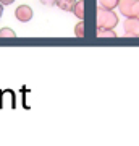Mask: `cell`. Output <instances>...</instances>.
<instances>
[{
  "mask_svg": "<svg viewBox=\"0 0 139 146\" xmlns=\"http://www.w3.org/2000/svg\"><path fill=\"white\" fill-rule=\"evenodd\" d=\"M73 13L79 18V20H84V0H78L76 5H74V8H73Z\"/></svg>",
  "mask_w": 139,
  "mask_h": 146,
  "instance_id": "52a82bcc",
  "label": "cell"
},
{
  "mask_svg": "<svg viewBox=\"0 0 139 146\" xmlns=\"http://www.w3.org/2000/svg\"><path fill=\"white\" fill-rule=\"evenodd\" d=\"M13 2H15V0H0V3H2V5H11Z\"/></svg>",
  "mask_w": 139,
  "mask_h": 146,
  "instance_id": "4fadbf2b",
  "label": "cell"
},
{
  "mask_svg": "<svg viewBox=\"0 0 139 146\" xmlns=\"http://www.w3.org/2000/svg\"><path fill=\"white\" fill-rule=\"evenodd\" d=\"M97 37L100 39H115L117 37V33L115 29H108V28H97Z\"/></svg>",
  "mask_w": 139,
  "mask_h": 146,
  "instance_id": "5b68a950",
  "label": "cell"
},
{
  "mask_svg": "<svg viewBox=\"0 0 139 146\" xmlns=\"http://www.w3.org/2000/svg\"><path fill=\"white\" fill-rule=\"evenodd\" d=\"M42 5H45V7H53L55 3H57V0H39Z\"/></svg>",
  "mask_w": 139,
  "mask_h": 146,
  "instance_id": "8fae6325",
  "label": "cell"
},
{
  "mask_svg": "<svg viewBox=\"0 0 139 146\" xmlns=\"http://www.w3.org/2000/svg\"><path fill=\"white\" fill-rule=\"evenodd\" d=\"M118 2L120 0H99V5L107 8V10H113L118 7Z\"/></svg>",
  "mask_w": 139,
  "mask_h": 146,
  "instance_id": "ba28073f",
  "label": "cell"
},
{
  "mask_svg": "<svg viewBox=\"0 0 139 146\" xmlns=\"http://www.w3.org/2000/svg\"><path fill=\"white\" fill-rule=\"evenodd\" d=\"M123 29H125V34L128 37H138L139 36V18H136V16L126 18L125 25H123Z\"/></svg>",
  "mask_w": 139,
  "mask_h": 146,
  "instance_id": "7a4b0ae2",
  "label": "cell"
},
{
  "mask_svg": "<svg viewBox=\"0 0 139 146\" xmlns=\"http://www.w3.org/2000/svg\"><path fill=\"white\" fill-rule=\"evenodd\" d=\"M133 16L139 18V0L136 2V5H134V10H133Z\"/></svg>",
  "mask_w": 139,
  "mask_h": 146,
  "instance_id": "7c38bea8",
  "label": "cell"
},
{
  "mask_svg": "<svg viewBox=\"0 0 139 146\" xmlns=\"http://www.w3.org/2000/svg\"><path fill=\"white\" fill-rule=\"evenodd\" d=\"M118 25V16L113 13V10H107L103 7H97V28H108L115 29Z\"/></svg>",
  "mask_w": 139,
  "mask_h": 146,
  "instance_id": "6da1fadb",
  "label": "cell"
},
{
  "mask_svg": "<svg viewBox=\"0 0 139 146\" xmlns=\"http://www.w3.org/2000/svg\"><path fill=\"white\" fill-rule=\"evenodd\" d=\"M138 0H120L118 2V10L123 13L126 18L133 16V10H134V5H136Z\"/></svg>",
  "mask_w": 139,
  "mask_h": 146,
  "instance_id": "277c9868",
  "label": "cell"
},
{
  "mask_svg": "<svg viewBox=\"0 0 139 146\" xmlns=\"http://www.w3.org/2000/svg\"><path fill=\"white\" fill-rule=\"evenodd\" d=\"M15 16L16 20L21 21V23H28V21L32 20V8L28 5H20L15 10Z\"/></svg>",
  "mask_w": 139,
  "mask_h": 146,
  "instance_id": "3957f363",
  "label": "cell"
},
{
  "mask_svg": "<svg viewBox=\"0 0 139 146\" xmlns=\"http://www.w3.org/2000/svg\"><path fill=\"white\" fill-rule=\"evenodd\" d=\"M78 0H57V3L55 5L60 8V10L63 11H73V8H74V5H76Z\"/></svg>",
  "mask_w": 139,
  "mask_h": 146,
  "instance_id": "8992f818",
  "label": "cell"
},
{
  "mask_svg": "<svg viewBox=\"0 0 139 146\" xmlns=\"http://www.w3.org/2000/svg\"><path fill=\"white\" fill-rule=\"evenodd\" d=\"M2 13H3V5L0 3V18H2Z\"/></svg>",
  "mask_w": 139,
  "mask_h": 146,
  "instance_id": "5bb4252c",
  "label": "cell"
},
{
  "mask_svg": "<svg viewBox=\"0 0 139 146\" xmlns=\"http://www.w3.org/2000/svg\"><path fill=\"white\" fill-rule=\"evenodd\" d=\"M0 37H2V39H13V37H16V34H15L13 29H10V28H2V29H0Z\"/></svg>",
  "mask_w": 139,
  "mask_h": 146,
  "instance_id": "9c48e42d",
  "label": "cell"
},
{
  "mask_svg": "<svg viewBox=\"0 0 139 146\" xmlns=\"http://www.w3.org/2000/svg\"><path fill=\"white\" fill-rule=\"evenodd\" d=\"M74 34H76V37H84V23H82V21H79V23L76 25Z\"/></svg>",
  "mask_w": 139,
  "mask_h": 146,
  "instance_id": "30bf717a",
  "label": "cell"
}]
</instances>
